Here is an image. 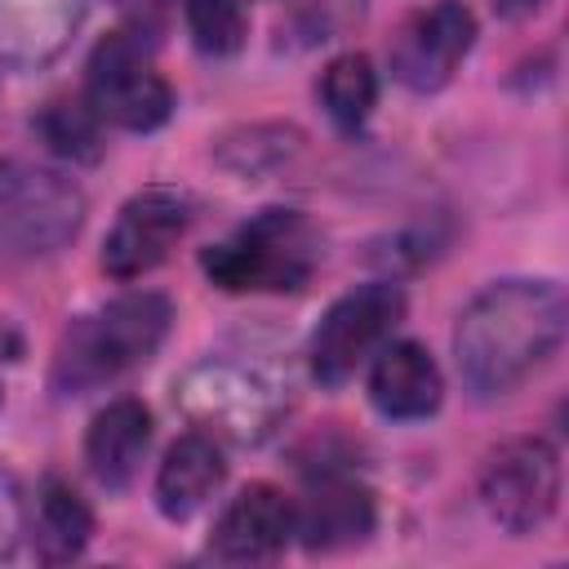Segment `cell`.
Returning <instances> with one entry per match:
<instances>
[{
    "instance_id": "cell-16",
    "label": "cell",
    "mask_w": 569,
    "mask_h": 569,
    "mask_svg": "<svg viewBox=\"0 0 569 569\" xmlns=\"http://www.w3.org/2000/svg\"><path fill=\"white\" fill-rule=\"evenodd\" d=\"M222 480H227V462L218 440L204 431L178 436L156 471V507L169 520H191L222 489Z\"/></svg>"
},
{
    "instance_id": "cell-6",
    "label": "cell",
    "mask_w": 569,
    "mask_h": 569,
    "mask_svg": "<svg viewBox=\"0 0 569 569\" xmlns=\"http://www.w3.org/2000/svg\"><path fill=\"white\" fill-rule=\"evenodd\" d=\"M405 320V289L391 280H369L347 289L311 329L307 365L325 387L347 382Z\"/></svg>"
},
{
    "instance_id": "cell-19",
    "label": "cell",
    "mask_w": 569,
    "mask_h": 569,
    "mask_svg": "<svg viewBox=\"0 0 569 569\" xmlns=\"http://www.w3.org/2000/svg\"><path fill=\"white\" fill-rule=\"evenodd\" d=\"M36 129L40 138L49 142V151L67 156V160H80V164H93L102 156V120L93 116L89 102L80 98H53L40 116H36Z\"/></svg>"
},
{
    "instance_id": "cell-1",
    "label": "cell",
    "mask_w": 569,
    "mask_h": 569,
    "mask_svg": "<svg viewBox=\"0 0 569 569\" xmlns=\"http://www.w3.org/2000/svg\"><path fill=\"white\" fill-rule=\"evenodd\" d=\"M569 307L556 280H498L480 289L453 329L458 373L476 396H507L565 342Z\"/></svg>"
},
{
    "instance_id": "cell-4",
    "label": "cell",
    "mask_w": 569,
    "mask_h": 569,
    "mask_svg": "<svg viewBox=\"0 0 569 569\" xmlns=\"http://www.w3.org/2000/svg\"><path fill=\"white\" fill-rule=\"evenodd\" d=\"M173 405L218 445H262L280 427L289 396L258 365L209 356L173 382Z\"/></svg>"
},
{
    "instance_id": "cell-21",
    "label": "cell",
    "mask_w": 569,
    "mask_h": 569,
    "mask_svg": "<svg viewBox=\"0 0 569 569\" xmlns=\"http://www.w3.org/2000/svg\"><path fill=\"white\" fill-rule=\"evenodd\" d=\"M27 529V502H22V485L13 480V471L0 467V560H9L22 542Z\"/></svg>"
},
{
    "instance_id": "cell-17",
    "label": "cell",
    "mask_w": 569,
    "mask_h": 569,
    "mask_svg": "<svg viewBox=\"0 0 569 569\" xmlns=\"http://www.w3.org/2000/svg\"><path fill=\"white\" fill-rule=\"evenodd\" d=\"M93 538V511L89 502L58 476H49L40 485V498H36V525H31V542H36V556L44 565H67L76 560Z\"/></svg>"
},
{
    "instance_id": "cell-20",
    "label": "cell",
    "mask_w": 569,
    "mask_h": 569,
    "mask_svg": "<svg viewBox=\"0 0 569 569\" xmlns=\"http://www.w3.org/2000/svg\"><path fill=\"white\" fill-rule=\"evenodd\" d=\"M187 31L200 53L227 58L244 44L249 22H244L240 0H187Z\"/></svg>"
},
{
    "instance_id": "cell-14",
    "label": "cell",
    "mask_w": 569,
    "mask_h": 569,
    "mask_svg": "<svg viewBox=\"0 0 569 569\" xmlns=\"http://www.w3.org/2000/svg\"><path fill=\"white\" fill-rule=\"evenodd\" d=\"M89 0H0V58L40 67L80 31Z\"/></svg>"
},
{
    "instance_id": "cell-23",
    "label": "cell",
    "mask_w": 569,
    "mask_h": 569,
    "mask_svg": "<svg viewBox=\"0 0 569 569\" xmlns=\"http://www.w3.org/2000/svg\"><path fill=\"white\" fill-rule=\"evenodd\" d=\"M489 4H493L498 18H529V13H538L547 0H489Z\"/></svg>"
},
{
    "instance_id": "cell-11",
    "label": "cell",
    "mask_w": 569,
    "mask_h": 569,
    "mask_svg": "<svg viewBox=\"0 0 569 569\" xmlns=\"http://www.w3.org/2000/svg\"><path fill=\"white\" fill-rule=\"evenodd\" d=\"M298 529V507L276 485L240 489L209 533V556L222 565H267L276 560Z\"/></svg>"
},
{
    "instance_id": "cell-9",
    "label": "cell",
    "mask_w": 569,
    "mask_h": 569,
    "mask_svg": "<svg viewBox=\"0 0 569 569\" xmlns=\"http://www.w3.org/2000/svg\"><path fill=\"white\" fill-rule=\"evenodd\" d=\"M471 44H476V13L462 0H436L396 27L387 44L391 76L413 93H436L453 80Z\"/></svg>"
},
{
    "instance_id": "cell-10",
    "label": "cell",
    "mask_w": 569,
    "mask_h": 569,
    "mask_svg": "<svg viewBox=\"0 0 569 569\" xmlns=\"http://www.w3.org/2000/svg\"><path fill=\"white\" fill-rule=\"evenodd\" d=\"M191 227V196L178 187H142L133 191L107 240H102V271L111 280H138L151 267L169 258V249L187 236Z\"/></svg>"
},
{
    "instance_id": "cell-2",
    "label": "cell",
    "mask_w": 569,
    "mask_h": 569,
    "mask_svg": "<svg viewBox=\"0 0 569 569\" xmlns=\"http://www.w3.org/2000/svg\"><path fill=\"white\" fill-rule=\"evenodd\" d=\"M169 325H173V307L164 293L138 289L102 302L98 311L67 325L53 356V387L62 396H84L102 382H116L120 373L147 365L160 351Z\"/></svg>"
},
{
    "instance_id": "cell-18",
    "label": "cell",
    "mask_w": 569,
    "mask_h": 569,
    "mask_svg": "<svg viewBox=\"0 0 569 569\" xmlns=\"http://www.w3.org/2000/svg\"><path fill=\"white\" fill-rule=\"evenodd\" d=\"M325 111L333 124L342 129H360L378 102V71L365 53H338L325 62L320 71V84H316Z\"/></svg>"
},
{
    "instance_id": "cell-8",
    "label": "cell",
    "mask_w": 569,
    "mask_h": 569,
    "mask_svg": "<svg viewBox=\"0 0 569 569\" xmlns=\"http://www.w3.org/2000/svg\"><path fill=\"white\" fill-rule=\"evenodd\" d=\"M480 502L507 533L542 529L560 502V453L542 436L498 445L480 471Z\"/></svg>"
},
{
    "instance_id": "cell-13",
    "label": "cell",
    "mask_w": 569,
    "mask_h": 569,
    "mask_svg": "<svg viewBox=\"0 0 569 569\" xmlns=\"http://www.w3.org/2000/svg\"><path fill=\"white\" fill-rule=\"evenodd\" d=\"M440 396H445V378L422 342L378 347V360L369 369V400L378 413L400 418V422L427 418L440 409Z\"/></svg>"
},
{
    "instance_id": "cell-3",
    "label": "cell",
    "mask_w": 569,
    "mask_h": 569,
    "mask_svg": "<svg viewBox=\"0 0 569 569\" xmlns=\"http://www.w3.org/2000/svg\"><path fill=\"white\" fill-rule=\"evenodd\" d=\"M320 231L298 209H262L200 253L204 276L227 293H298L320 267Z\"/></svg>"
},
{
    "instance_id": "cell-22",
    "label": "cell",
    "mask_w": 569,
    "mask_h": 569,
    "mask_svg": "<svg viewBox=\"0 0 569 569\" xmlns=\"http://www.w3.org/2000/svg\"><path fill=\"white\" fill-rule=\"evenodd\" d=\"M18 365H22V333L13 320L0 316V405H4V391H9V378Z\"/></svg>"
},
{
    "instance_id": "cell-5",
    "label": "cell",
    "mask_w": 569,
    "mask_h": 569,
    "mask_svg": "<svg viewBox=\"0 0 569 569\" xmlns=\"http://www.w3.org/2000/svg\"><path fill=\"white\" fill-rule=\"evenodd\" d=\"M84 222V196L71 178L27 160H0V258L58 253Z\"/></svg>"
},
{
    "instance_id": "cell-7",
    "label": "cell",
    "mask_w": 569,
    "mask_h": 569,
    "mask_svg": "<svg viewBox=\"0 0 569 569\" xmlns=\"http://www.w3.org/2000/svg\"><path fill=\"white\" fill-rule=\"evenodd\" d=\"M84 102L102 124L147 133L169 120L173 89L129 36H107L84 67Z\"/></svg>"
},
{
    "instance_id": "cell-12",
    "label": "cell",
    "mask_w": 569,
    "mask_h": 569,
    "mask_svg": "<svg viewBox=\"0 0 569 569\" xmlns=\"http://www.w3.org/2000/svg\"><path fill=\"white\" fill-rule=\"evenodd\" d=\"M373 520H378L373 493L342 471H325L311 480L293 533L307 542V551H347L373 533Z\"/></svg>"
},
{
    "instance_id": "cell-15",
    "label": "cell",
    "mask_w": 569,
    "mask_h": 569,
    "mask_svg": "<svg viewBox=\"0 0 569 569\" xmlns=\"http://www.w3.org/2000/svg\"><path fill=\"white\" fill-rule=\"evenodd\" d=\"M147 445H151V409L133 396H120L93 413L84 436V462L102 489H124L138 476Z\"/></svg>"
}]
</instances>
